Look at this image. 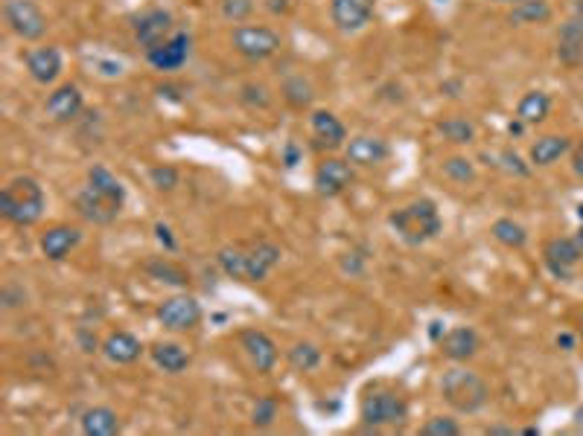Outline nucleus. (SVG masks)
Here are the masks:
<instances>
[{
  "label": "nucleus",
  "instance_id": "f257e3e1",
  "mask_svg": "<svg viewBox=\"0 0 583 436\" xmlns=\"http://www.w3.org/2000/svg\"><path fill=\"white\" fill-rule=\"evenodd\" d=\"M126 204V187L109 166H91L85 187L76 192L74 207L76 213L85 218L88 224L109 227L117 222V215L123 213Z\"/></svg>",
  "mask_w": 583,
  "mask_h": 436
},
{
  "label": "nucleus",
  "instance_id": "f03ea898",
  "mask_svg": "<svg viewBox=\"0 0 583 436\" xmlns=\"http://www.w3.org/2000/svg\"><path fill=\"white\" fill-rule=\"evenodd\" d=\"M388 227L402 245L409 248H423L429 245L432 239L440 236L444 230V218H440V210L432 198H414L402 207L388 213Z\"/></svg>",
  "mask_w": 583,
  "mask_h": 436
},
{
  "label": "nucleus",
  "instance_id": "7ed1b4c3",
  "mask_svg": "<svg viewBox=\"0 0 583 436\" xmlns=\"http://www.w3.org/2000/svg\"><path fill=\"white\" fill-rule=\"evenodd\" d=\"M440 398L464 416H475L490 405V384L467 363H452V367L440 375Z\"/></svg>",
  "mask_w": 583,
  "mask_h": 436
},
{
  "label": "nucleus",
  "instance_id": "20e7f679",
  "mask_svg": "<svg viewBox=\"0 0 583 436\" xmlns=\"http://www.w3.org/2000/svg\"><path fill=\"white\" fill-rule=\"evenodd\" d=\"M44 210H47L44 187L30 175H15L0 189V213H4L9 224L32 227L41 222Z\"/></svg>",
  "mask_w": 583,
  "mask_h": 436
},
{
  "label": "nucleus",
  "instance_id": "39448f33",
  "mask_svg": "<svg viewBox=\"0 0 583 436\" xmlns=\"http://www.w3.org/2000/svg\"><path fill=\"white\" fill-rule=\"evenodd\" d=\"M359 419L367 428H402L409 419V402L406 396L394 390H376L367 393L359 405Z\"/></svg>",
  "mask_w": 583,
  "mask_h": 436
},
{
  "label": "nucleus",
  "instance_id": "423d86ee",
  "mask_svg": "<svg viewBox=\"0 0 583 436\" xmlns=\"http://www.w3.org/2000/svg\"><path fill=\"white\" fill-rule=\"evenodd\" d=\"M231 47L248 62H269L280 53L283 39L266 23H240L231 32Z\"/></svg>",
  "mask_w": 583,
  "mask_h": 436
},
{
  "label": "nucleus",
  "instance_id": "0eeeda50",
  "mask_svg": "<svg viewBox=\"0 0 583 436\" xmlns=\"http://www.w3.org/2000/svg\"><path fill=\"white\" fill-rule=\"evenodd\" d=\"M4 21L21 41H41L50 30V21L35 0H4Z\"/></svg>",
  "mask_w": 583,
  "mask_h": 436
},
{
  "label": "nucleus",
  "instance_id": "6e6552de",
  "mask_svg": "<svg viewBox=\"0 0 583 436\" xmlns=\"http://www.w3.org/2000/svg\"><path fill=\"white\" fill-rule=\"evenodd\" d=\"M155 318L166 332H193L205 318V311H201V302L193 294H172L161 302Z\"/></svg>",
  "mask_w": 583,
  "mask_h": 436
},
{
  "label": "nucleus",
  "instance_id": "1a4fd4ad",
  "mask_svg": "<svg viewBox=\"0 0 583 436\" xmlns=\"http://www.w3.org/2000/svg\"><path fill=\"white\" fill-rule=\"evenodd\" d=\"M353 184V166L348 163V157H321L315 172H313V187L321 198H339L348 192Z\"/></svg>",
  "mask_w": 583,
  "mask_h": 436
},
{
  "label": "nucleus",
  "instance_id": "9d476101",
  "mask_svg": "<svg viewBox=\"0 0 583 436\" xmlns=\"http://www.w3.org/2000/svg\"><path fill=\"white\" fill-rule=\"evenodd\" d=\"M240 346H243L248 363L254 367V372H260V375L275 372L280 353H278V344L271 341L263 329H243L240 332Z\"/></svg>",
  "mask_w": 583,
  "mask_h": 436
},
{
  "label": "nucleus",
  "instance_id": "9b49d317",
  "mask_svg": "<svg viewBox=\"0 0 583 436\" xmlns=\"http://www.w3.org/2000/svg\"><path fill=\"white\" fill-rule=\"evenodd\" d=\"M82 108H85V93H82V88L74 82H65V84H58V88H53L50 96H47V102H44L47 117L58 126L74 123V119L82 114Z\"/></svg>",
  "mask_w": 583,
  "mask_h": 436
},
{
  "label": "nucleus",
  "instance_id": "f8f14e48",
  "mask_svg": "<svg viewBox=\"0 0 583 436\" xmlns=\"http://www.w3.org/2000/svg\"><path fill=\"white\" fill-rule=\"evenodd\" d=\"M374 18V0H330V21L344 35L362 32Z\"/></svg>",
  "mask_w": 583,
  "mask_h": 436
},
{
  "label": "nucleus",
  "instance_id": "ddd939ff",
  "mask_svg": "<svg viewBox=\"0 0 583 436\" xmlns=\"http://www.w3.org/2000/svg\"><path fill=\"white\" fill-rule=\"evenodd\" d=\"M175 35V21L166 9H149L135 21V41L144 47V50H155L161 47L166 39Z\"/></svg>",
  "mask_w": 583,
  "mask_h": 436
},
{
  "label": "nucleus",
  "instance_id": "4468645a",
  "mask_svg": "<svg viewBox=\"0 0 583 436\" xmlns=\"http://www.w3.org/2000/svg\"><path fill=\"white\" fill-rule=\"evenodd\" d=\"M23 65H27V73L35 84H41V88H50V84L58 82L65 70V58H62V50L58 47H32L23 58Z\"/></svg>",
  "mask_w": 583,
  "mask_h": 436
},
{
  "label": "nucleus",
  "instance_id": "2eb2a0df",
  "mask_svg": "<svg viewBox=\"0 0 583 436\" xmlns=\"http://www.w3.org/2000/svg\"><path fill=\"white\" fill-rule=\"evenodd\" d=\"M388 154H391V145L376 135H356L348 140V145H344L348 163L359 166V169H374L379 163H385Z\"/></svg>",
  "mask_w": 583,
  "mask_h": 436
},
{
  "label": "nucleus",
  "instance_id": "dca6fc26",
  "mask_svg": "<svg viewBox=\"0 0 583 436\" xmlns=\"http://www.w3.org/2000/svg\"><path fill=\"white\" fill-rule=\"evenodd\" d=\"M543 257L557 280H572V268L583 259V245L578 239H569V236L552 239L549 245H545Z\"/></svg>",
  "mask_w": 583,
  "mask_h": 436
},
{
  "label": "nucleus",
  "instance_id": "f3484780",
  "mask_svg": "<svg viewBox=\"0 0 583 436\" xmlns=\"http://www.w3.org/2000/svg\"><path fill=\"white\" fill-rule=\"evenodd\" d=\"M190 47H193V39H190L187 32H175L172 39H166L161 47H155V50L146 53V62L158 73H175L187 65Z\"/></svg>",
  "mask_w": 583,
  "mask_h": 436
},
{
  "label": "nucleus",
  "instance_id": "a211bd4d",
  "mask_svg": "<svg viewBox=\"0 0 583 436\" xmlns=\"http://www.w3.org/2000/svg\"><path fill=\"white\" fill-rule=\"evenodd\" d=\"M557 62L569 70L583 67V15H572L557 30Z\"/></svg>",
  "mask_w": 583,
  "mask_h": 436
},
{
  "label": "nucleus",
  "instance_id": "6ab92c4d",
  "mask_svg": "<svg viewBox=\"0 0 583 436\" xmlns=\"http://www.w3.org/2000/svg\"><path fill=\"white\" fill-rule=\"evenodd\" d=\"M82 241V230L74 224H56V227H47L41 239H39V248L44 253V259L50 262H62L67 259L70 253L79 248Z\"/></svg>",
  "mask_w": 583,
  "mask_h": 436
},
{
  "label": "nucleus",
  "instance_id": "aec40b11",
  "mask_svg": "<svg viewBox=\"0 0 583 436\" xmlns=\"http://www.w3.org/2000/svg\"><path fill=\"white\" fill-rule=\"evenodd\" d=\"M481 337L473 326H452V329L440 337V353L452 363H467L470 358L479 355Z\"/></svg>",
  "mask_w": 583,
  "mask_h": 436
},
{
  "label": "nucleus",
  "instance_id": "412c9836",
  "mask_svg": "<svg viewBox=\"0 0 583 436\" xmlns=\"http://www.w3.org/2000/svg\"><path fill=\"white\" fill-rule=\"evenodd\" d=\"M102 355L111 363H117V367H128V363H135L144 355V344H140V337L135 332L117 329L102 337Z\"/></svg>",
  "mask_w": 583,
  "mask_h": 436
},
{
  "label": "nucleus",
  "instance_id": "4be33fe9",
  "mask_svg": "<svg viewBox=\"0 0 583 436\" xmlns=\"http://www.w3.org/2000/svg\"><path fill=\"white\" fill-rule=\"evenodd\" d=\"M309 128H313V137L318 140V145H327V149L348 145V128H344V123L336 114L324 111V108L309 114Z\"/></svg>",
  "mask_w": 583,
  "mask_h": 436
},
{
  "label": "nucleus",
  "instance_id": "5701e85b",
  "mask_svg": "<svg viewBox=\"0 0 583 436\" xmlns=\"http://www.w3.org/2000/svg\"><path fill=\"white\" fill-rule=\"evenodd\" d=\"M149 355H152L155 367L166 375H181L190 370V363H193V355H190L187 346H181L178 341H155L149 346Z\"/></svg>",
  "mask_w": 583,
  "mask_h": 436
},
{
  "label": "nucleus",
  "instance_id": "b1692460",
  "mask_svg": "<svg viewBox=\"0 0 583 436\" xmlns=\"http://www.w3.org/2000/svg\"><path fill=\"white\" fill-rule=\"evenodd\" d=\"M283 259L280 248L275 241H254L252 248H248V283H266L269 274L278 268Z\"/></svg>",
  "mask_w": 583,
  "mask_h": 436
},
{
  "label": "nucleus",
  "instance_id": "393cba45",
  "mask_svg": "<svg viewBox=\"0 0 583 436\" xmlns=\"http://www.w3.org/2000/svg\"><path fill=\"white\" fill-rule=\"evenodd\" d=\"M569 152H572V137H566V135H543L531 143V149H528V161L531 166H540V169H549L554 166L561 157H566Z\"/></svg>",
  "mask_w": 583,
  "mask_h": 436
},
{
  "label": "nucleus",
  "instance_id": "a878e982",
  "mask_svg": "<svg viewBox=\"0 0 583 436\" xmlns=\"http://www.w3.org/2000/svg\"><path fill=\"white\" fill-rule=\"evenodd\" d=\"M79 428L85 436H114V433H120L123 422L117 416V410L97 405V407H88L85 414L79 416Z\"/></svg>",
  "mask_w": 583,
  "mask_h": 436
},
{
  "label": "nucleus",
  "instance_id": "bb28decb",
  "mask_svg": "<svg viewBox=\"0 0 583 436\" xmlns=\"http://www.w3.org/2000/svg\"><path fill=\"white\" fill-rule=\"evenodd\" d=\"M552 111V96L545 91H528L517 102V119L522 126H540Z\"/></svg>",
  "mask_w": 583,
  "mask_h": 436
},
{
  "label": "nucleus",
  "instance_id": "cd10ccee",
  "mask_svg": "<svg viewBox=\"0 0 583 436\" xmlns=\"http://www.w3.org/2000/svg\"><path fill=\"white\" fill-rule=\"evenodd\" d=\"M554 18V9L549 0H526V4L510 6L508 23L514 27H531V23H549Z\"/></svg>",
  "mask_w": 583,
  "mask_h": 436
},
{
  "label": "nucleus",
  "instance_id": "c85d7f7f",
  "mask_svg": "<svg viewBox=\"0 0 583 436\" xmlns=\"http://www.w3.org/2000/svg\"><path fill=\"white\" fill-rule=\"evenodd\" d=\"M280 96L289 108H295V111H306V108H313L315 102V88H313V82L304 76H287L280 84Z\"/></svg>",
  "mask_w": 583,
  "mask_h": 436
},
{
  "label": "nucleus",
  "instance_id": "c756f323",
  "mask_svg": "<svg viewBox=\"0 0 583 436\" xmlns=\"http://www.w3.org/2000/svg\"><path fill=\"white\" fill-rule=\"evenodd\" d=\"M216 265L225 276H231L236 283H248V248H240V245L219 248Z\"/></svg>",
  "mask_w": 583,
  "mask_h": 436
},
{
  "label": "nucleus",
  "instance_id": "7c9ffc66",
  "mask_svg": "<svg viewBox=\"0 0 583 436\" xmlns=\"http://www.w3.org/2000/svg\"><path fill=\"white\" fill-rule=\"evenodd\" d=\"M437 131L440 137L455 143V145H473L475 137H479V131H475V123L470 117H461V114H452V117H444L437 123Z\"/></svg>",
  "mask_w": 583,
  "mask_h": 436
},
{
  "label": "nucleus",
  "instance_id": "2f4dec72",
  "mask_svg": "<svg viewBox=\"0 0 583 436\" xmlns=\"http://www.w3.org/2000/svg\"><path fill=\"white\" fill-rule=\"evenodd\" d=\"M144 271L152 276V280H158V283H166V285H175V288H187L190 285V274L181 268V265H175L170 259H149L144 265Z\"/></svg>",
  "mask_w": 583,
  "mask_h": 436
},
{
  "label": "nucleus",
  "instance_id": "473e14b6",
  "mask_svg": "<svg viewBox=\"0 0 583 436\" xmlns=\"http://www.w3.org/2000/svg\"><path fill=\"white\" fill-rule=\"evenodd\" d=\"M490 233H493V239L499 241V245H505L510 250H522L528 245V230L522 227L519 222H514V218H496Z\"/></svg>",
  "mask_w": 583,
  "mask_h": 436
},
{
  "label": "nucleus",
  "instance_id": "72a5a7b5",
  "mask_svg": "<svg viewBox=\"0 0 583 436\" xmlns=\"http://www.w3.org/2000/svg\"><path fill=\"white\" fill-rule=\"evenodd\" d=\"M440 172H444L446 180H452V184H458V187H470L475 180V175H479V172H475V163L470 161V157H464V154L444 157Z\"/></svg>",
  "mask_w": 583,
  "mask_h": 436
},
{
  "label": "nucleus",
  "instance_id": "f704fd0d",
  "mask_svg": "<svg viewBox=\"0 0 583 436\" xmlns=\"http://www.w3.org/2000/svg\"><path fill=\"white\" fill-rule=\"evenodd\" d=\"M289 363H292V370L295 372H313L321 367V349L315 344H309V341H297L289 346Z\"/></svg>",
  "mask_w": 583,
  "mask_h": 436
},
{
  "label": "nucleus",
  "instance_id": "c9c22d12",
  "mask_svg": "<svg viewBox=\"0 0 583 436\" xmlns=\"http://www.w3.org/2000/svg\"><path fill=\"white\" fill-rule=\"evenodd\" d=\"M149 184L158 192H172L178 184H181V172L170 163H155V166H149Z\"/></svg>",
  "mask_w": 583,
  "mask_h": 436
},
{
  "label": "nucleus",
  "instance_id": "e433bc0d",
  "mask_svg": "<svg viewBox=\"0 0 583 436\" xmlns=\"http://www.w3.org/2000/svg\"><path fill=\"white\" fill-rule=\"evenodd\" d=\"M420 433L423 436H461L464 428L458 425V419L455 416H429L420 425Z\"/></svg>",
  "mask_w": 583,
  "mask_h": 436
},
{
  "label": "nucleus",
  "instance_id": "4c0bfd02",
  "mask_svg": "<svg viewBox=\"0 0 583 436\" xmlns=\"http://www.w3.org/2000/svg\"><path fill=\"white\" fill-rule=\"evenodd\" d=\"M240 102L248 108H257V111H266L271 105V91L260 82H245L240 88Z\"/></svg>",
  "mask_w": 583,
  "mask_h": 436
},
{
  "label": "nucleus",
  "instance_id": "58836bf2",
  "mask_svg": "<svg viewBox=\"0 0 583 436\" xmlns=\"http://www.w3.org/2000/svg\"><path fill=\"white\" fill-rule=\"evenodd\" d=\"M278 419V398L275 396H260L252 410V425L254 428H269Z\"/></svg>",
  "mask_w": 583,
  "mask_h": 436
},
{
  "label": "nucleus",
  "instance_id": "ea45409f",
  "mask_svg": "<svg viewBox=\"0 0 583 436\" xmlns=\"http://www.w3.org/2000/svg\"><path fill=\"white\" fill-rule=\"evenodd\" d=\"M219 12L225 21L245 23L254 12V0H219Z\"/></svg>",
  "mask_w": 583,
  "mask_h": 436
},
{
  "label": "nucleus",
  "instance_id": "a19ab883",
  "mask_svg": "<svg viewBox=\"0 0 583 436\" xmlns=\"http://www.w3.org/2000/svg\"><path fill=\"white\" fill-rule=\"evenodd\" d=\"M0 302H4V309L12 311V309H23L27 306V291L15 283H6L4 291H0Z\"/></svg>",
  "mask_w": 583,
  "mask_h": 436
},
{
  "label": "nucleus",
  "instance_id": "79ce46f5",
  "mask_svg": "<svg viewBox=\"0 0 583 436\" xmlns=\"http://www.w3.org/2000/svg\"><path fill=\"white\" fill-rule=\"evenodd\" d=\"M502 161L508 172H514L519 178H528L531 175V163H522V157L517 152H502Z\"/></svg>",
  "mask_w": 583,
  "mask_h": 436
},
{
  "label": "nucleus",
  "instance_id": "37998d69",
  "mask_svg": "<svg viewBox=\"0 0 583 436\" xmlns=\"http://www.w3.org/2000/svg\"><path fill=\"white\" fill-rule=\"evenodd\" d=\"M484 433H487V436H514L517 431L510 428V425H487Z\"/></svg>",
  "mask_w": 583,
  "mask_h": 436
},
{
  "label": "nucleus",
  "instance_id": "c03bdc74",
  "mask_svg": "<svg viewBox=\"0 0 583 436\" xmlns=\"http://www.w3.org/2000/svg\"><path fill=\"white\" fill-rule=\"evenodd\" d=\"M155 233H158V239H161V241H166V248H170V250L175 248V239L170 236V227H163V224H155Z\"/></svg>",
  "mask_w": 583,
  "mask_h": 436
},
{
  "label": "nucleus",
  "instance_id": "a18cd8bd",
  "mask_svg": "<svg viewBox=\"0 0 583 436\" xmlns=\"http://www.w3.org/2000/svg\"><path fill=\"white\" fill-rule=\"evenodd\" d=\"M572 172H575L578 178H583V145H578L575 154H572Z\"/></svg>",
  "mask_w": 583,
  "mask_h": 436
},
{
  "label": "nucleus",
  "instance_id": "49530a36",
  "mask_svg": "<svg viewBox=\"0 0 583 436\" xmlns=\"http://www.w3.org/2000/svg\"><path fill=\"white\" fill-rule=\"evenodd\" d=\"M557 346H563V349H566V353H572V349H575V337H572V335H569V332H563V335H557Z\"/></svg>",
  "mask_w": 583,
  "mask_h": 436
},
{
  "label": "nucleus",
  "instance_id": "de8ad7c7",
  "mask_svg": "<svg viewBox=\"0 0 583 436\" xmlns=\"http://www.w3.org/2000/svg\"><path fill=\"white\" fill-rule=\"evenodd\" d=\"M297 163V149L295 145H287V166H295Z\"/></svg>",
  "mask_w": 583,
  "mask_h": 436
},
{
  "label": "nucleus",
  "instance_id": "09e8293b",
  "mask_svg": "<svg viewBox=\"0 0 583 436\" xmlns=\"http://www.w3.org/2000/svg\"><path fill=\"white\" fill-rule=\"evenodd\" d=\"M490 4H502V6H517V4H526V0H490Z\"/></svg>",
  "mask_w": 583,
  "mask_h": 436
},
{
  "label": "nucleus",
  "instance_id": "8fccbe9b",
  "mask_svg": "<svg viewBox=\"0 0 583 436\" xmlns=\"http://www.w3.org/2000/svg\"><path fill=\"white\" fill-rule=\"evenodd\" d=\"M578 218H580V222H583V204H578Z\"/></svg>",
  "mask_w": 583,
  "mask_h": 436
},
{
  "label": "nucleus",
  "instance_id": "3c124183",
  "mask_svg": "<svg viewBox=\"0 0 583 436\" xmlns=\"http://www.w3.org/2000/svg\"><path fill=\"white\" fill-rule=\"evenodd\" d=\"M578 241H580V245H583V227H580V233H578Z\"/></svg>",
  "mask_w": 583,
  "mask_h": 436
},
{
  "label": "nucleus",
  "instance_id": "603ef678",
  "mask_svg": "<svg viewBox=\"0 0 583 436\" xmlns=\"http://www.w3.org/2000/svg\"><path fill=\"white\" fill-rule=\"evenodd\" d=\"M580 341H583V326H580Z\"/></svg>",
  "mask_w": 583,
  "mask_h": 436
}]
</instances>
